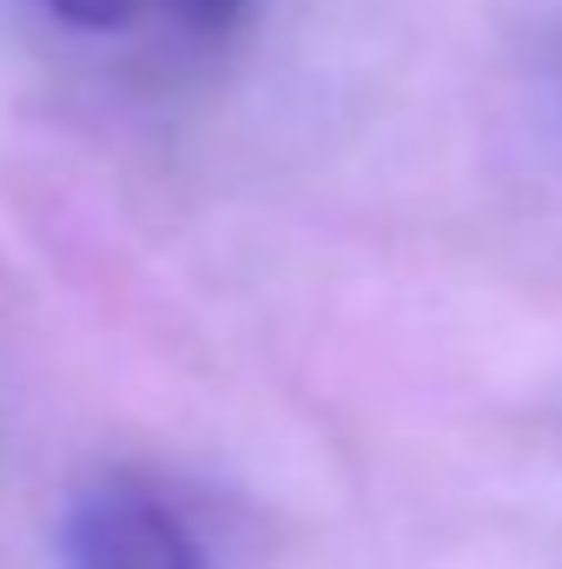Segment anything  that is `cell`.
Returning <instances> with one entry per match:
<instances>
[{
  "mask_svg": "<svg viewBox=\"0 0 562 569\" xmlns=\"http://www.w3.org/2000/svg\"><path fill=\"white\" fill-rule=\"evenodd\" d=\"M185 7H192V13H205V20H219V13H232L239 0H185Z\"/></svg>",
  "mask_w": 562,
  "mask_h": 569,
  "instance_id": "cell-3",
  "label": "cell"
},
{
  "mask_svg": "<svg viewBox=\"0 0 562 569\" xmlns=\"http://www.w3.org/2000/svg\"><path fill=\"white\" fill-rule=\"evenodd\" d=\"M53 20H67V27H80V33H113V27H127L133 13H140V0H40Z\"/></svg>",
  "mask_w": 562,
  "mask_h": 569,
  "instance_id": "cell-2",
  "label": "cell"
},
{
  "mask_svg": "<svg viewBox=\"0 0 562 569\" xmlns=\"http://www.w3.org/2000/svg\"><path fill=\"white\" fill-rule=\"evenodd\" d=\"M67 569H212L185 510L145 477H100L60 530Z\"/></svg>",
  "mask_w": 562,
  "mask_h": 569,
  "instance_id": "cell-1",
  "label": "cell"
}]
</instances>
